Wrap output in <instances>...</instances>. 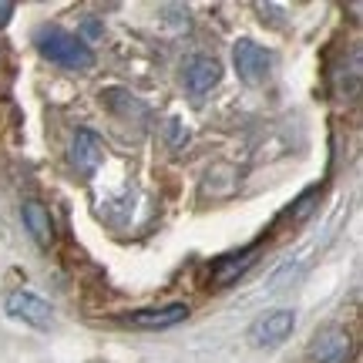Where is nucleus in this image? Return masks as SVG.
I'll return each instance as SVG.
<instances>
[{
	"instance_id": "1",
	"label": "nucleus",
	"mask_w": 363,
	"mask_h": 363,
	"mask_svg": "<svg viewBox=\"0 0 363 363\" xmlns=\"http://www.w3.org/2000/svg\"><path fill=\"white\" fill-rule=\"evenodd\" d=\"M38 51L44 54L51 65L71 67V71H88V67H94V51H91L78 34H67L65 27H40Z\"/></svg>"
},
{
	"instance_id": "2",
	"label": "nucleus",
	"mask_w": 363,
	"mask_h": 363,
	"mask_svg": "<svg viewBox=\"0 0 363 363\" xmlns=\"http://www.w3.org/2000/svg\"><path fill=\"white\" fill-rule=\"evenodd\" d=\"M353 337L343 326H326L310 343V363H350Z\"/></svg>"
},
{
	"instance_id": "3",
	"label": "nucleus",
	"mask_w": 363,
	"mask_h": 363,
	"mask_svg": "<svg viewBox=\"0 0 363 363\" xmlns=\"http://www.w3.org/2000/svg\"><path fill=\"white\" fill-rule=\"evenodd\" d=\"M233 65H235V74L239 81H246L249 88H256L262 81L269 78V67H272V57L266 48L252 44V40H239L233 51Z\"/></svg>"
},
{
	"instance_id": "4",
	"label": "nucleus",
	"mask_w": 363,
	"mask_h": 363,
	"mask_svg": "<svg viewBox=\"0 0 363 363\" xmlns=\"http://www.w3.org/2000/svg\"><path fill=\"white\" fill-rule=\"evenodd\" d=\"M4 306H7V313H11L13 320H24V323L38 326V330H48L51 320H54L51 303H44L40 296L27 293V289H13V293H7Z\"/></svg>"
},
{
	"instance_id": "5",
	"label": "nucleus",
	"mask_w": 363,
	"mask_h": 363,
	"mask_svg": "<svg viewBox=\"0 0 363 363\" xmlns=\"http://www.w3.org/2000/svg\"><path fill=\"white\" fill-rule=\"evenodd\" d=\"M293 326H296V313L293 310H272L249 326V340H252L256 347H272V343H279V340L289 337Z\"/></svg>"
},
{
	"instance_id": "6",
	"label": "nucleus",
	"mask_w": 363,
	"mask_h": 363,
	"mask_svg": "<svg viewBox=\"0 0 363 363\" xmlns=\"http://www.w3.org/2000/svg\"><path fill=\"white\" fill-rule=\"evenodd\" d=\"M101 158H104L101 138H98L94 131L81 128L78 135H74V142H71V165L78 172H84V175H91V172L101 165Z\"/></svg>"
},
{
	"instance_id": "7",
	"label": "nucleus",
	"mask_w": 363,
	"mask_h": 363,
	"mask_svg": "<svg viewBox=\"0 0 363 363\" xmlns=\"http://www.w3.org/2000/svg\"><path fill=\"white\" fill-rule=\"evenodd\" d=\"M189 316V306L185 303H172V306H162V310H138L128 313L125 323L138 326V330H165V326H175Z\"/></svg>"
},
{
	"instance_id": "8",
	"label": "nucleus",
	"mask_w": 363,
	"mask_h": 363,
	"mask_svg": "<svg viewBox=\"0 0 363 363\" xmlns=\"http://www.w3.org/2000/svg\"><path fill=\"white\" fill-rule=\"evenodd\" d=\"M21 216H24V225H27V233L34 235V242H38L40 249L51 246L54 242V222H51L48 206L38 202V199H27L24 206H21Z\"/></svg>"
},
{
	"instance_id": "9",
	"label": "nucleus",
	"mask_w": 363,
	"mask_h": 363,
	"mask_svg": "<svg viewBox=\"0 0 363 363\" xmlns=\"http://www.w3.org/2000/svg\"><path fill=\"white\" fill-rule=\"evenodd\" d=\"M219 81H222V65L216 57H195L192 65L185 67V84H189V91L199 94V98L208 94Z\"/></svg>"
},
{
	"instance_id": "10",
	"label": "nucleus",
	"mask_w": 363,
	"mask_h": 363,
	"mask_svg": "<svg viewBox=\"0 0 363 363\" xmlns=\"http://www.w3.org/2000/svg\"><path fill=\"white\" fill-rule=\"evenodd\" d=\"M252 256H256V249H246V252H239V256H225L219 259V266L212 269V279L219 286H229L235 276H242V272L252 266Z\"/></svg>"
},
{
	"instance_id": "11",
	"label": "nucleus",
	"mask_w": 363,
	"mask_h": 363,
	"mask_svg": "<svg viewBox=\"0 0 363 363\" xmlns=\"http://www.w3.org/2000/svg\"><path fill=\"white\" fill-rule=\"evenodd\" d=\"M13 17V4L11 0H0V27H7Z\"/></svg>"
}]
</instances>
